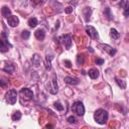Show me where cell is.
Listing matches in <instances>:
<instances>
[{
    "label": "cell",
    "instance_id": "23",
    "mask_svg": "<svg viewBox=\"0 0 129 129\" xmlns=\"http://www.w3.org/2000/svg\"><path fill=\"white\" fill-rule=\"evenodd\" d=\"M20 118H21V113L19 111H16L12 114V120L13 121H18V120H20Z\"/></svg>",
    "mask_w": 129,
    "mask_h": 129
},
{
    "label": "cell",
    "instance_id": "18",
    "mask_svg": "<svg viewBox=\"0 0 129 129\" xmlns=\"http://www.w3.org/2000/svg\"><path fill=\"white\" fill-rule=\"evenodd\" d=\"M1 13H2V16H3V17L8 18V17L11 15V10L9 9L8 6H3V7L1 8Z\"/></svg>",
    "mask_w": 129,
    "mask_h": 129
},
{
    "label": "cell",
    "instance_id": "20",
    "mask_svg": "<svg viewBox=\"0 0 129 129\" xmlns=\"http://www.w3.org/2000/svg\"><path fill=\"white\" fill-rule=\"evenodd\" d=\"M110 35H111V37H112L113 39H118V38L120 37V33H119L115 28H112V29L110 30Z\"/></svg>",
    "mask_w": 129,
    "mask_h": 129
},
{
    "label": "cell",
    "instance_id": "34",
    "mask_svg": "<svg viewBox=\"0 0 129 129\" xmlns=\"http://www.w3.org/2000/svg\"><path fill=\"white\" fill-rule=\"evenodd\" d=\"M58 26H59V21H56L55 26H54V30H55V29H57V28H58Z\"/></svg>",
    "mask_w": 129,
    "mask_h": 129
},
{
    "label": "cell",
    "instance_id": "30",
    "mask_svg": "<svg viewBox=\"0 0 129 129\" xmlns=\"http://www.w3.org/2000/svg\"><path fill=\"white\" fill-rule=\"evenodd\" d=\"M7 84H8V82L6 81V79H0V86L2 88H5L7 86Z\"/></svg>",
    "mask_w": 129,
    "mask_h": 129
},
{
    "label": "cell",
    "instance_id": "31",
    "mask_svg": "<svg viewBox=\"0 0 129 129\" xmlns=\"http://www.w3.org/2000/svg\"><path fill=\"white\" fill-rule=\"evenodd\" d=\"M95 62H96V64H98V66H102V64L104 63V59H103V58H97V59L95 60Z\"/></svg>",
    "mask_w": 129,
    "mask_h": 129
},
{
    "label": "cell",
    "instance_id": "1",
    "mask_svg": "<svg viewBox=\"0 0 129 129\" xmlns=\"http://www.w3.org/2000/svg\"><path fill=\"white\" fill-rule=\"evenodd\" d=\"M108 117H109L108 112L106 110H104V109H98L94 113V119H95V121L97 123L101 124V125H104L107 122Z\"/></svg>",
    "mask_w": 129,
    "mask_h": 129
},
{
    "label": "cell",
    "instance_id": "8",
    "mask_svg": "<svg viewBox=\"0 0 129 129\" xmlns=\"http://www.w3.org/2000/svg\"><path fill=\"white\" fill-rule=\"evenodd\" d=\"M86 32H87V34H88V35H89L91 38H93V39H97V38L99 37L97 30H96V29H95L93 26L87 25V26H86Z\"/></svg>",
    "mask_w": 129,
    "mask_h": 129
},
{
    "label": "cell",
    "instance_id": "14",
    "mask_svg": "<svg viewBox=\"0 0 129 129\" xmlns=\"http://www.w3.org/2000/svg\"><path fill=\"white\" fill-rule=\"evenodd\" d=\"M2 71H4V72H6V73H8V74H13L14 73V71H15V68H14V66L12 64V63H6L3 68H2Z\"/></svg>",
    "mask_w": 129,
    "mask_h": 129
},
{
    "label": "cell",
    "instance_id": "32",
    "mask_svg": "<svg viewBox=\"0 0 129 129\" xmlns=\"http://www.w3.org/2000/svg\"><path fill=\"white\" fill-rule=\"evenodd\" d=\"M43 2H44V0H32L33 5H39V4H42Z\"/></svg>",
    "mask_w": 129,
    "mask_h": 129
},
{
    "label": "cell",
    "instance_id": "9",
    "mask_svg": "<svg viewBox=\"0 0 129 129\" xmlns=\"http://www.w3.org/2000/svg\"><path fill=\"white\" fill-rule=\"evenodd\" d=\"M20 94L23 98H25L26 100H30L33 98V92L30 90V89H27V88H24V89H21L20 91Z\"/></svg>",
    "mask_w": 129,
    "mask_h": 129
},
{
    "label": "cell",
    "instance_id": "3",
    "mask_svg": "<svg viewBox=\"0 0 129 129\" xmlns=\"http://www.w3.org/2000/svg\"><path fill=\"white\" fill-rule=\"evenodd\" d=\"M5 98H6V101L8 102V104L14 105L16 103V101H17V92H16V90H14V89L9 90L6 93Z\"/></svg>",
    "mask_w": 129,
    "mask_h": 129
},
{
    "label": "cell",
    "instance_id": "36",
    "mask_svg": "<svg viewBox=\"0 0 129 129\" xmlns=\"http://www.w3.org/2000/svg\"><path fill=\"white\" fill-rule=\"evenodd\" d=\"M45 127H46V128H52V125H46Z\"/></svg>",
    "mask_w": 129,
    "mask_h": 129
},
{
    "label": "cell",
    "instance_id": "25",
    "mask_svg": "<svg viewBox=\"0 0 129 129\" xmlns=\"http://www.w3.org/2000/svg\"><path fill=\"white\" fill-rule=\"evenodd\" d=\"M29 36H30V32H29L28 30H23V31L21 32V37H22L23 39H28Z\"/></svg>",
    "mask_w": 129,
    "mask_h": 129
},
{
    "label": "cell",
    "instance_id": "11",
    "mask_svg": "<svg viewBox=\"0 0 129 129\" xmlns=\"http://www.w3.org/2000/svg\"><path fill=\"white\" fill-rule=\"evenodd\" d=\"M120 7L124 9V15L127 17L129 14V4H128V0H121L120 2Z\"/></svg>",
    "mask_w": 129,
    "mask_h": 129
},
{
    "label": "cell",
    "instance_id": "12",
    "mask_svg": "<svg viewBox=\"0 0 129 129\" xmlns=\"http://www.w3.org/2000/svg\"><path fill=\"white\" fill-rule=\"evenodd\" d=\"M52 58H53V55H51V54H47L46 55V57H45V59H44V67H45V70L46 71H50L51 70V60H52Z\"/></svg>",
    "mask_w": 129,
    "mask_h": 129
},
{
    "label": "cell",
    "instance_id": "21",
    "mask_svg": "<svg viewBox=\"0 0 129 129\" xmlns=\"http://www.w3.org/2000/svg\"><path fill=\"white\" fill-rule=\"evenodd\" d=\"M38 24V21H37V19L35 18V17H32V18H29L28 19V25L30 26V27H35L36 25Z\"/></svg>",
    "mask_w": 129,
    "mask_h": 129
},
{
    "label": "cell",
    "instance_id": "29",
    "mask_svg": "<svg viewBox=\"0 0 129 129\" xmlns=\"http://www.w3.org/2000/svg\"><path fill=\"white\" fill-rule=\"evenodd\" d=\"M73 11H74V7H73V6H68V7L64 8V12H66L67 14H70V13H72Z\"/></svg>",
    "mask_w": 129,
    "mask_h": 129
},
{
    "label": "cell",
    "instance_id": "13",
    "mask_svg": "<svg viewBox=\"0 0 129 129\" xmlns=\"http://www.w3.org/2000/svg\"><path fill=\"white\" fill-rule=\"evenodd\" d=\"M31 61H32V64H33L35 68H37V67H39V64L41 63V57L39 56V54L34 53V54L32 55Z\"/></svg>",
    "mask_w": 129,
    "mask_h": 129
},
{
    "label": "cell",
    "instance_id": "24",
    "mask_svg": "<svg viewBox=\"0 0 129 129\" xmlns=\"http://www.w3.org/2000/svg\"><path fill=\"white\" fill-rule=\"evenodd\" d=\"M104 14H105V16H107L108 19H110V20L113 19V16H112V14H111V11H110V8H109V7H107V8L105 9Z\"/></svg>",
    "mask_w": 129,
    "mask_h": 129
},
{
    "label": "cell",
    "instance_id": "19",
    "mask_svg": "<svg viewBox=\"0 0 129 129\" xmlns=\"http://www.w3.org/2000/svg\"><path fill=\"white\" fill-rule=\"evenodd\" d=\"M88 74H89V76H90L91 79H97L99 77V71L97 69H91V70H89Z\"/></svg>",
    "mask_w": 129,
    "mask_h": 129
},
{
    "label": "cell",
    "instance_id": "37",
    "mask_svg": "<svg viewBox=\"0 0 129 129\" xmlns=\"http://www.w3.org/2000/svg\"><path fill=\"white\" fill-rule=\"evenodd\" d=\"M77 1H78V0H75V4H76V3H77Z\"/></svg>",
    "mask_w": 129,
    "mask_h": 129
},
{
    "label": "cell",
    "instance_id": "28",
    "mask_svg": "<svg viewBox=\"0 0 129 129\" xmlns=\"http://www.w3.org/2000/svg\"><path fill=\"white\" fill-rule=\"evenodd\" d=\"M67 121H68L70 124H77V118H76L75 116H70V117H68Z\"/></svg>",
    "mask_w": 129,
    "mask_h": 129
},
{
    "label": "cell",
    "instance_id": "2",
    "mask_svg": "<svg viewBox=\"0 0 129 129\" xmlns=\"http://www.w3.org/2000/svg\"><path fill=\"white\" fill-rule=\"evenodd\" d=\"M72 111L74 113H76L78 116H83L85 114V107H84L82 102L78 101L72 105Z\"/></svg>",
    "mask_w": 129,
    "mask_h": 129
},
{
    "label": "cell",
    "instance_id": "35",
    "mask_svg": "<svg viewBox=\"0 0 129 129\" xmlns=\"http://www.w3.org/2000/svg\"><path fill=\"white\" fill-rule=\"evenodd\" d=\"M89 50H90V51H91V52H94V49H93V48H92V47H89Z\"/></svg>",
    "mask_w": 129,
    "mask_h": 129
},
{
    "label": "cell",
    "instance_id": "6",
    "mask_svg": "<svg viewBox=\"0 0 129 129\" xmlns=\"http://www.w3.org/2000/svg\"><path fill=\"white\" fill-rule=\"evenodd\" d=\"M47 90L52 95H55L58 92V87H57V82H56V78L55 77H53L52 80L47 84Z\"/></svg>",
    "mask_w": 129,
    "mask_h": 129
},
{
    "label": "cell",
    "instance_id": "16",
    "mask_svg": "<svg viewBox=\"0 0 129 129\" xmlns=\"http://www.w3.org/2000/svg\"><path fill=\"white\" fill-rule=\"evenodd\" d=\"M83 14H84V17H85V20L88 22L91 18V14H92V9L90 7H85L84 10H83Z\"/></svg>",
    "mask_w": 129,
    "mask_h": 129
},
{
    "label": "cell",
    "instance_id": "33",
    "mask_svg": "<svg viewBox=\"0 0 129 129\" xmlns=\"http://www.w3.org/2000/svg\"><path fill=\"white\" fill-rule=\"evenodd\" d=\"M63 63H64V66H66L67 68H71V67H72V62H71L69 59H64V60H63Z\"/></svg>",
    "mask_w": 129,
    "mask_h": 129
},
{
    "label": "cell",
    "instance_id": "15",
    "mask_svg": "<svg viewBox=\"0 0 129 129\" xmlns=\"http://www.w3.org/2000/svg\"><path fill=\"white\" fill-rule=\"evenodd\" d=\"M64 83H67L68 85H78L80 83V81L77 78H73V77H66L64 78Z\"/></svg>",
    "mask_w": 129,
    "mask_h": 129
},
{
    "label": "cell",
    "instance_id": "17",
    "mask_svg": "<svg viewBox=\"0 0 129 129\" xmlns=\"http://www.w3.org/2000/svg\"><path fill=\"white\" fill-rule=\"evenodd\" d=\"M34 35L35 37L38 39V40H43L44 37H45V32L43 29H37L35 32H34Z\"/></svg>",
    "mask_w": 129,
    "mask_h": 129
},
{
    "label": "cell",
    "instance_id": "26",
    "mask_svg": "<svg viewBox=\"0 0 129 129\" xmlns=\"http://www.w3.org/2000/svg\"><path fill=\"white\" fill-rule=\"evenodd\" d=\"M84 61H85V57H84V55L83 54H79L78 56H77V62H78V64H83L84 63Z\"/></svg>",
    "mask_w": 129,
    "mask_h": 129
},
{
    "label": "cell",
    "instance_id": "22",
    "mask_svg": "<svg viewBox=\"0 0 129 129\" xmlns=\"http://www.w3.org/2000/svg\"><path fill=\"white\" fill-rule=\"evenodd\" d=\"M115 81H116L117 85H118L121 89H125V88H126V83H125V81L120 80V79H115Z\"/></svg>",
    "mask_w": 129,
    "mask_h": 129
},
{
    "label": "cell",
    "instance_id": "5",
    "mask_svg": "<svg viewBox=\"0 0 129 129\" xmlns=\"http://www.w3.org/2000/svg\"><path fill=\"white\" fill-rule=\"evenodd\" d=\"M1 35H2L3 39L0 38V51H1V52H6V51L8 50V46L11 47L12 45H11V44L8 42V40L6 39V33H5V32H2Z\"/></svg>",
    "mask_w": 129,
    "mask_h": 129
},
{
    "label": "cell",
    "instance_id": "7",
    "mask_svg": "<svg viewBox=\"0 0 129 129\" xmlns=\"http://www.w3.org/2000/svg\"><path fill=\"white\" fill-rule=\"evenodd\" d=\"M60 42L64 45L66 49H70L72 46V35L71 34H63L59 37Z\"/></svg>",
    "mask_w": 129,
    "mask_h": 129
},
{
    "label": "cell",
    "instance_id": "10",
    "mask_svg": "<svg viewBox=\"0 0 129 129\" xmlns=\"http://www.w3.org/2000/svg\"><path fill=\"white\" fill-rule=\"evenodd\" d=\"M7 22L9 24V26L11 27H16L18 24H19V19L17 16L15 15H10L8 18H7Z\"/></svg>",
    "mask_w": 129,
    "mask_h": 129
},
{
    "label": "cell",
    "instance_id": "27",
    "mask_svg": "<svg viewBox=\"0 0 129 129\" xmlns=\"http://www.w3.org/2000/svg\"><path fill=\"white\" fill-rule=\"evenodd\" d=\"M53 106H54V108L56 109V110H58V111H62L63 110V106L60 104V102H55L54 104H53Z\"/></svg>",
    "mask_w": 129,
    "mask_h": 129
},
{
    "label": "cell",
    "instance_id": "4",
    "mask_svg": "<svg viewBox=\"0 0 129 129\" xmlns=\"http://www.w3.org/2000/svg\"><path fill=\"white\" fill-rule=\"evenodd\" d=\"M98 47L102 50V51H105V52H107L109 55H111V56H114L115 54H116V52H117V50L115 49V48H113L112 46H110L109 44H105V43H100V44H98Z\"/></svg>",
    "mask_w": 129,
    "mask_h": 129
}]
</instances>
